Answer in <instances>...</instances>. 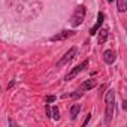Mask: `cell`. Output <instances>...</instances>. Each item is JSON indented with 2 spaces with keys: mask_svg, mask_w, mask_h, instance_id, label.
Segmentation results:
<instances>
[{
  "mask_svg": "<svg viewBox=\"0 0 127 127\" xmlns=\"http://www.w3.org/2000/svg\"><path fill=\"white\" fill-rule=\"evenodd\" d=\"M76 52H78V48L76 46H72L64 55H63L58 61H57V64H55V67H63V66H66L67 63H70L73 58H75V55H76Z\"/></svg>",
  "mask_w": 127,
  "mask_h": 127,
  "instance_id": "3957f363",
  "label": "cell"
},
{
  "mask_svg": "<svg viewBox=\"0 0 127 127\" xmlns=\"http://www.w3.org/2000/svg\"><path fill=\"white\" fill-rule=\"evenodd\" d=\"M99 37H97V43H105L106 42V39H108V30L106 29H99Z\"/></svg>",
  "mask_w": 127,
  "mask_h": 127,
  "instance_id": "30bf717a",
  "label": "cell"
},
{
  "mask_svg": "<svg viewBox=\"0 0 127 127\" xmlns=\"http://www.w3.org/2000/svg\"><path fill=\"white\" fill-rule=\"evenodd\" d=\"M115 99H117V94H115V90H108L106 96H105V103H106V111H105V123L109 124L114 118V111H115Z\"/></svg>",
  "mask_w": 127,
  "mask_h": 127,
  "instance_id": "6da1fadb",
  "label": "cell"
},
{
  "mask_svg": "<svg viewBox=\"0 0 127 127\" xmlns=\"http://www.w3.org/2000/svg\"><path fill=\"white\" fill-rule=\"evenodd\" d=\"M73 34H75V32H73V30H61L60 33H57V34L51 36V37H49V42H60V40H66L67 37H70V36H73Z\"/></svg>",
  "mask_w": 127,
  "mask_h": 127,
  "instance_id": "5b68a950",
  "label": "cell"
},
{
  "mask_svg": "<svg viewBox=\"0 0 127 127\" xmlns=\"http://www.w3.org/2000/svg\"><path fill=\"white\" fill-rule=\"evenodd\" d=\"M103 21H105V14H103V12H99V14H97V21H96V24H94V26L90 29V32H88L90 36H94V34L99 32V29L102 27Z\"/></svg>",
  "mask_w": 127,
  "mask_h": 127,
  "instance_id": "8992f818",
  "label": "cell"
},
{
  "mask_svg": "<svg viewBox=\"0 0 127 127\" xmlns=\"http://www.w3.org/2000/svg\"><path fill=\"white\" fill-rule=\"evenodd\" d=\"M94 87H96V81H94V79H87V81H84V82L81 84L79 90H81V91H87V90H91V88H94Z\"/></svg>",
  "mask_w": 127,
  "mask_h": 127,
  "instance_id": "ba28073f",
  "label": "cell"
},
{
  "mask_svg": "<svg viewBox=\"0 0 127 127\" xmlns=\"http://www.w3.org/2000/svg\"><path fill=\"white\" fill-rule=\"evenodd\" d=\"M79 111H81V105L79 103H73L70 106V118L72 120H76L78 115H79Z\"/></svg>",
  "mask_w": 127,
  "mask_h": 127,
  "instance_id": "9c48e42d",
  "label": "cell"
},
{
  "mask_svg": "<svg viewBox=\"0 0 127 127\" xmlns=\"http://www.w3.org/2000/svg\"><path fill=\"white\" fill-rule=\"evenodd\" d=\"M85 14H87V9H85V6H78L76 9H75V12L72 14V17H70V26L72 27H78V26H81L82 23H84V20H85Z\"/></svg>",
  "mask_w": 127,
  "mask_h": 127,
  "instance_id": "7a4b0ae2",
  "label": "cell"
},
{
  "mask_svg": "<svg viewBox=\"0 0 127 127\" xmlns=\"http://www.w3.org/2000/svg\"><path fill=\"white\" fill-rule=\"evenodd\" d=\"M88 63H90V61H88V58H87V60H84L82 63H79L78 66H75V67H73V69H72V70H70V72H69L67 75H66L64 81H70V79H73V78H75L76 75H79V73H81L82 70H85V69L88 67Z\"/></svg>",
  "mask_w": 127,
  "mask_h": 127,
  "instance_id": "277c9868",
  "label": "cell"
},
{
  "mask_svg": "<svg viewBox=\"0 0 127 127\" xmlns=\"http://www.w3.org/2000/svg\"><path fill=\"white\" fill-rule=\"evenodd\" d=\"M55 96H45L43 97V100H45V103H52V102H55Z\"/></svg>",
  "mask_w": 127,
  "mask_h": 127,
  "instance_id": "5bb4252c",
  "label": "cell"
},
{
  "mask_svg": "<svg viewBox=\"0 0 127 127\" xmlns=\"http://www.w3.org/2000/svg\"><path fill=\"white\" fill-rule=\"evenodd\" d=\"M108 2H109V3H112V2H114V0H108Z\"/></svg>",
  "mask_w": 127,
  "mask_h": 127,
  "instance_id": "2e32d148",
  "label": "cell"
},
{
  "mask_svg": "<svg viewBox=\"0 0 127 127\" xmlns=\"http://www.w3.org/2000/svg\"><path fill=\"white\" fill-rule=\"evenodd\" d=\"M90 120H91V114H87V117H85V120H84V123H82V126H87Z\"/></svg>",
  "mask_w": 127,
  "mask_h": 127,
  "instance_id": "9a60e30c",
  "label": "cell"
},
{
  "mask_svg": "<svg viewBox=\"0 0 127 127\" xmlns=\"http://www.w3.org/2000/svg\"><path fill=\"white\" fill-rule=\"evenodd\" d=\"M117 8L120 12H126L127 11V0H117Z\"/></svg>",
  "mask_w": 127,
  "mask_h": 127,
  "instance_id": "7c38bea8",
  "label": "cell"
},
{
  "mask_svg": "<svg viewBox=\"0 0 127 127\" xmlns=\"http://www.w3.org/2000/svg\"><path fill=\"white\" fill-rule=\"evenodd\" d=\"M84 94V91H81V90H78V91H75V93H64L61 97L63 99H66V97H73V99H79L81 96Z\"/></svg>",
  "mask_w": 127,
  "mask_h": 127,
  "instance_id": "8fae6325",
  "label": "cell"
},
{
  "mask_svg": "<svg viewBox=\"0 0 127 127\" xmlns=\"http://www.w3.org/2000/svg\"><path fill=\"white\" fill-rule=\"evenodd\" d=\"M103 61L106 63V64H112V63L115 61V52L112 49H106L103 52Z\"/></svg>",
  "mask_w": 127,
  "mask_h": 127,
  "instance_id": "52a82bcc",
  "label": "cell"
},
{
  "mask_svg": "<svg viewBox=\"0 0 127 127\" xmlns=\"http://www.w3.org/2000/svg\"><path fill=\"white\" fill-rule=\"evenodd\" d=\"M51 118H52V120H55V121H58V120H60V111H58V108H57V106H52V108H51Z\"/></svg>",
  "mask_w": 127,
  "mask_h": 127,
  "instance_id": "4fadbf2b",
  "label": "cell"
}]
</instances>
